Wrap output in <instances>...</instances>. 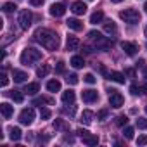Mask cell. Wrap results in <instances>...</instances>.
<instances>
[{
  "label": "cell",
  "mask_w": 147,
  "mask_h": 147,
  "mask_svg": "<svg viewBox=\"0 0 147 147\" xmlns=\"http://www.w3.org/2000/svg\"><path fill=\"white\" fill-rule=\"evenodd\" d=\"M31 21H33V14L28 9L19 12V26H21V30H28L31 26Z\"/></svg>",
  "instance_id": "8992f818"
},
{
  "label": "cell",
  "mask_w": 147,
  "mask_h": 147,
  "mask_svg": "<svg viewBox=\"0 0 147 147\" xmlns=\"http://www.w3.org/2000/svg\"><path fill=\"white\" fill-rule=\"evenodd\" d=\"M64 140H66V142H69V144H73V137H66Z\"/></svg>",
  "instance_id": "f907efd6"
},
{
  "label": "cell",
  "mask_w": 147,
  "mask_h": 147,
  "mask_svg": "<svg viewBox=\"0 0 147 147\" xmlns=\"http://www.w3.org/2000/svg\"><path fill=\"white\" fill-rule=\"evenodd\" d=\"M123 102H125V97L118 92V90H109V104H111V107H121L123 106Z\"/></svg>",
  "instance_id": "52a82bcc"
},
{
  "label": "cell",
  "mask_w": 147,
  "mask_h": 147,
  "mask_svg": "<svg viewBox=\"0 0 147 147\" xmlns=\"http://www.w3.org/2000/svg\"><path fill=\"white\" fill-rule=\"evenodd\" d=\"M75 99H76V95H75V92H73V90L62 92V102L64 104H73V102H75Z\"/></svg>",
  "instance_id": "d6986e66"
},
{
  "label": "cell",
  "mask_w": 147,
  "mask_h": 147,
  "mask_svg": "<svg viewBox=\"0 0 147 147\" xmlns=\"http://www.w3.org/2000/svg\"><path fill=\"white\" fill-rule=\"evenodd\" d=\"M133 128L131 126H125V130H123V135H125V138H128V140H131L133 138Z\"/></svg>",
  "instance_id": "4dcf8cb0"
},
{
  "label": "cell",
  "mask_w": 147,
  "mask_h": 147,
  "mask_svg": "<svg viewBox=\"0 0 147 147\" xmlns=\"http://www.w3.org/2000/svg\"><path fill=\"white\" fill-rule=\"evenodd\" d=\"M144 11H145V12H147V2H145V4H144Z\"/></svg>",
  "instance_id": "db71d44e"
},
{
  "label": "cell",
  "mask_w": 147,
  "mask_h": 147,
  "mask_svg": "<svg viewBox=\"0 0 147 147\" xmlns=\"http://www.w3.org/2000/svg\"><path fill=\"white\" fill-rule=\"evenodd\" d=\"M113 4H119V2H123V0H111Z\"/></svg>",
  "instance_id": "816d5d0a"
},
{
  "label": "cell",
  "mask_w": 147,
  "mask_h": 147,
  "mask_svg": "<svg viewBox=\"0 0 147 147\" xmlns=\"http://www.w3.org/2000/svg\"><path fill=\"white\" fill-rule=\"evenodd\" d=\"M66 47H67V50H76V49L80 47V40H78V36L69 35V36H67V42H66Z\"/></svg>",
  "instance_id": "2e32d148"
},
{
  "label": "cell",
  "mask_w": 147,
  "mask_h": 147,
  "mask_svg": "<svg viewBox=\"0 0 147 147\" xmlns=\"http://www.w3.org/2000/svg\"><path fill=\"white\" fill-rule=\"evenodd\" d=\"M9 137H11V140L18 142V140L21 138V128H19V126H11V128H9Z\"/></svg>",
  "instance_id": "7402d4cb"
},
{
  "label": "cell",
  "mask_w": 147,
  "mask_h": 147,
  "mask_svg": "<svg viewBox=\"0 0 147 147\" xmlns=\"http://www.w3.org/2000/svg\"><path fill=\"white\" fill-rule=\"evenodd\" d=\"M66 82H67V85H76L78 83V75L69 73V75H66Z\"/></svg>",
  "instance_id": "f1b7e54d"
},
{
  "label": "cell",
  "mask_w": 147,
  "mask_h": 147,
  "mask_svg": "<svg viewBox=\"0 0 147 147\" xmlns=\"http://www.w3.org/2000/svg\"><path fill=\"white\" fill-rule=\"evenodd\" d=\"M45 102H50V104H52L54 100H52V99H47V97H36V99L33 100V106H36V104H45Z\"/></svg>",
  "instance_id": "e575fe53"
},
{
  "label": "cell",
  "mask_w": 147,
  "mask_h": 147,
  "mask_svg": "<svg viewBox=\"0 0 147 147\" xmlns=\"http://www.w3.org/2000/svg\"><path fill=\"white\" fill-rule=\"evenodd\" d=\"M145 113H147V106H145Z\"/></svg>",
  "instance_id": "11a10c76"
},
{
  "label": "cell",
  "mask_w": 147,
  "mask_h": 147,
  "mask_svg": "<svg viewBox=\"0 0 147 147\" xmlns=\"http://www.w3.org/2000/svg\"><path fill=\"white\" fill-rule=\"evenodd\" d=\"M140 92H142V94H144V95H147V83H145V85H142V87H140Z\"/></svg>",
  "instance_id": "bcb514c9"
},
{
  "label": "cell",
  "mask_w": 147,
  "mask_h": 147,
  "mask_svg": "<svg viewBox=\"0 0 147 147\" xmlns=\"http://www.w3.org/2000/svg\"><path fill=\"white\" fill-rule=\"evenodd\" d=\"M11 97H12V100L18 102V104H21V102L24 100V95H23L19 90H12V92H11Z\"/></svg>",
  "instance_id": "83f0119b"
},
{
  "label": "cell",
  "mask_w": 147,
  "mask_h": 147,
  "mask_svg": "<svg viewBox=\"0 0 147 147\" xmlns=\"http://www.w3.org/2000/svg\"><path fill=\"white\" fill-rule=\"evenodd\" d=\"M40 59H42V50H38L35 47H28L21 54V64H26V66L28 64H33V62H36Z\"/></svg>",
  "instance_id": "7a4b0ae2"
},
{
  "label": "cell",
  "mask_w": 147,
  "mask_h": 147,
  "mask_svg": "<svg viewBox=\"0 0 147 147\" xmlns=\"http://www.w3.org/2000/svg\"><path fill=\"white\" fill-rule=\"evenodd\" d=\"M82 99H83V102H87V104H94V102H97L99 94H97V90L88 88V90H83V92H82Z\"/></svg>",
  "instance_id": "ba28073f"
},
{
  "label": "cell",
  "mask_w": 147,
  "mask_h": 147,
  "mask_svg": "<svg viewBox=\"0 0 147 147\" xmlns=\"http://www.w3.org/2000/svg\"><path fill=\"white\" fill-rule=\"evenodd\" d=\"M119 18L125 23H128V24H138L140 23V12L135 11V9H125V11H121Z\"/></svg>",
  "instance_id": "277c9868"
},
{
  "label": "cell",
  "mask_w": 147,
  "mask_h": 147,
  "mask_svg": "<svg viewBox=\"0 0 147 147\" xmlns=\"http://www.w3.org/2000/svg\"><path fill=\"white\" fill-rule=\"evenodd\" d=\"M90 2H92V0H90Z\"/></svg>",
  "instance_id": "9f6ffc18"
},
{
  "label": "cell",
  "mask_w": 147,
  "mask_h": 147,
  "mask_svg": "<svg viewBox=\"0 0 147 147\" xmlns=\"http://www.w3.org/2000/svg\"><path fill=\"white\" fill-rule=\"evenodd\" d=\"M71 11L75 12L76 16H83V14L87 12V5H85L83 2H80V0H78V2H73V5H71Z\"/></svg>",
  "instance_id": "4fadbf2b"
},
{
  "label": "cell",
  "mask_w": 147,
  "mask_h": 147,
  "mask_svg": "<svg viewBox=\"0 0 147 147\" xmlns=\"http://www.w3.org/2000/svg\"><path fill=\"white\" fill-rule=\"evenodd\" d=\"M142 75H144V78L147 80V66H144V67H142Z\"/></svg>",
  "instance_id": "c3c4849f"
},
{
  "label": "cell",
  "mask_w": 147,
  "mask_h": 147,
  "mask_svg": "<svg viewBox=\"0 0 147 147\" xmlns=\"http://www.w3.org/2000/svg\"><path fill=\"white\" fill-rule=\"evenodd\" d=\"M104 31H106V33H109V35H114V33L118 31V28H116V23H113V21H107V23H104Z\"/></svg>",
  "instance_id": "4316f807"
},
{
  "label": "cell",
  "mask_w": 147,
  "mask_h": 147,
  "mask_svg": "<svg viewBox=\"0 0 147 147\" xmlns=\"http://www.w3.org/2000/svg\"><path fill=\"white\" fill-rule=\"evenodd\" d=\"M144 66H145V62H144V61H142V59H140V61H138V62H137V67H144Z\"/></svg>",
  "instance_id": "681fc988"
},
{
  "label": "cell",
  "mask_w": 147,
  "mask_h": 147,
  "mask_svg": "<svg viewBox=\"0 0 147 147\" xmlns=\"http://www.w3.org/2000/svg\"><path fill=\"white\" fill-rule=\"evenodd\" d=\"M66 24H67V28L73 30V31H82V30H83V23H82L80 19H76V18H69V19L66 21Z\"/></svg>",
  "instance_id": "8fae6325"
},
{
  "label": "cell",
  "mask_w": 147,
  "mask_h": 147,
  "mask_svg": "<svg viewBox=\"0 0 147 147\" xmlns=\"http://www.w3.org/2000/svg\"><path fill=\"white\" fill-rule=\"evenodd\" d=\"M104 21V12L102 11H95L92 16H90V23L92 24H97V23H102Z\"/></svg>",
  "instance_id": "603a6c76"
},
{
  "label": "cell",
  "mask_w": 147,
  "mask_h": 147,
  "mask_svg": "<svg viewBox=\"0 0 147 147\" xmlns=\"http://www.w3.org/2000/svg\"><path fill=\"white\" fill-rule=\"evenodd\" d=\"M137 126L140 130H147V119L145 118H137Z\"/></svg>",
  "instance_id": "d590c367"
},
{
  "label": "cell",
  "mask_w": 147,
  "mask_h": 147,
  "mask_svg": "<svg viewBox=\"0 0 147 147\" xmlns=\"http://www.w3.org/2000/svg\"><path fill=\"white\" fill-rule=\"evenodd\" d=\"M64 14H66V5L64 4H54V5H50V16L61 18Z\"/></svg>",
  "instance_id": "30bf717a"
},
{
  "label": "cell",
  "mask_w": 147,
  "mask_h": 147,
  "mask_svg": "<svg viewBox=\"0 0 147 147\" xmlns=\"http://www.w3.org/2000/svg\"><path fill=\"white\" fill-rule=\"evenodd\" d=\"M97 118H99L100 121H104V119L107 118V111H106V109H102V111H99V114H97Z\"/></svg>",
  "instance_id": "b9f144b4"
},
{
  "label": "cell",
  "mask_w": 147,
  "mask_h": 147,
  "mask_svg": "<svg viewBox=\"0 0 147 147\" xmlns=\"http://www.w3.org/2000/svg\"><path fill=\"white\" fill-rule=\"evenodd\" d=\"M126 123H128V118H126L125 114H121V116L116 118V125H118V126H126Z\"/></svg>",
  "instance_id": "d6a6232c"
},
{
  "label": "cell",
  "mask_w": 147,
  "mask_h": 147,
  "mask_svg": "<svg viewBox=\"0 0 147 147\" xmlns=\"http://www.w3.org/2000/svg\"><path fill=\"white\" fill-rule=\"evenodd\" d=\"M83 82H87V83H90V85H94L95 82H97V78L92 75V73H87V75L83 76Z\"/></svg>",
  "instance_id": "836d02e7"
},
{
  "label": "cell",
  "mask_w": 147,
  "mask_h": 147,
  "mask_svg": "<svg viewBox=\"0 0 147 147\" xmlns=\"http://www.w3.org/2000/svg\"><path fill=\"white\" fill-rule=\"evenodd\" d=\"M0 111H2V116H4L5 119H9V118L14 114V107H12L11 104H7V102H2V104H0Z\"/></svg>",
  "instance_id": "5bb4252c"
},
{
  "label": "cell",
  "mask_w": 147,
  "mask_h": 147,
  "mask_svg": "<svg viewBox=\"0 0 147 147\" xmlns=\"http://www.w3.org/2000/svg\"><path fill=\"white\" fill-rule=\"evenodd\" d=\"M24 94H28V95H35V94H38L40 92V85L38 83H28L26 87H24V90H23Z\"/></svg>",
  "instance_id": "ffe728a7"
},
{
  "label": "cell",
  "mask_w": 147,
  "mask_h": 147,
  "mask_svg": "<svg viewBox=\"0 0 147 147\" xmlns=\"http://www.w3.org/2000/svg\"><path fill=\"white\" fill-rule=\"evenodd\" d=\"M92 119H94V113H92V111H88V109H87V111H83V113H82V119H80L82 123L90 125V123H92Z\"/></svg>",
  "instance_id": "d4e9b609"
},
{
  "label": "cell",
  "mask_w": 147,
  "mask_h": 147,
  "mask_svg": "<svg viewBox=\"0 0 147 147\" xmlns=\"http://www.w3.org/2000/svg\"><path fill=\"white\" fill-rule=\"evenodd\" d=\"M137 145H147V135H138Z\"/></svg>",
  "instance_id": "f35d334b"
},
{
  "label": "cell",
  "mask_w": 147,
  "mask_h": 147,
  "mask_svg": "<svg viewBox=\"0 0 147 147\" xmlns=\"http://www.w3.org/2000/svg\"><path fill=\"white\" fill-rule=\"evenodd\" d=\"M95 67H99V71H100V73H102V75H107V71H106V67H104V66H102V64H99V66H97V64H95Z\"/></svg>",
  "instance_id": "f6af8a7d"
},
{
  "label": "cell",
  "mask_w": 147,
  "mask_h": 147,
  "mask_svg": "<svg viewBox=\"0 0 147 147\" xmlns=\"http://www.w3.org/2000/svg\"><path fill=\"white\" fill-rule=\"evenodd\" d=\"M107 78H109L111 82H116V83H119V85H123V83H125V80H126L123 73H118V71H111L109 75H107Z\"/></svg>",
  "instance_id": "9a60e30c"
},
{
  "label": "cell",
  "mask_w": 147,
  "mask_h": 147,
  "mask_svg": "<svg viewBox=\"0 0 147 147\" xmlns=\"http://www.w3.org/2000/svg\"><path fill=\"white\" fill-rule=\"evenodd\" d=\"M144 35H145V38H147V26L144 28Z\"/></svg>",
  "instance_id": "f5cc1de1"
},
{
  "label": "cell",
  "mask_w": 147,
  "mask_h": 147,
  "mask_svg": "<svg viewBox=\"0 0 147 147\" xmlns=\"http://www.w3.org/2000/svg\"><path fill=\"white\" fill-rule=\"evenodd\" d=\"M40 116H42V119H50L52 113H50V109H47V107H42V109H40Z\"/></svg>",
  "instance_id": "1f68e13d"
},
{
  "label": "cell",
  "mask_w": 147,
  "mask_h": 147,
  "mask_svg": "<svg viewBox=\"0 0 147 147\" xmlns=\"http://www.w3.org/2000/svg\"><path fill=\"white\" fill-rule=\"evenodd\" d=\"M69 64L75 67V69H80V67H83V66H85V59H83L82 55H73Z\"/></svg>",
  "instance_id": "ac0fdd59"
},
{
  "label": "cell",
  "mask_w": 147,
  "mask_h": 147,
  "mask_svg": "<svg viewBox=\"0 0 147 147\" xmlns=\"http://www.w3.org/2000/svg\"><path fill=\"white\" fill-rule=\"evenodd\" d=\"M49 73H50V66H49V64H43L42 67L36 69V76H38V78H45Z\"/></svg>",
  "instance_id": "484cf974"
},
{
  "label": "cell",
  "mask_w": 147,
  "mask_h": 147,
  "mask_svg": "<svg viewBox=\"0 0 147 147\" xmlns=\"http://www.w3.org/2000/svg\"><path fill=\"white\" fill-rule=\"evenodd\" d=\"M12 78L16 83H24L28 80V73H24L21 69H12Z\"/></svg>",
  "instance_id": "7c38bea8"
},
{
  "label": "cell",
  "mask_w": 147,
  "mask_h": 147,
  "mask_svg": "<svg viewBox=\"0 0 147 147\" xmlns=\"http://www.w3.org/2000/svg\"><path fill=\"white\" fill-rule=\"evenodd\" d=\"M130 92H131V95H138V94H140V87L131 85V87H130Z\"/></svg>",
  "instance_id": "60d3db41"
},
{
  "label": "cell",
  "mask_w": 147,
  "mask_h": 147,
  "mask_svg": "<svg viewBox=\"0 0 147 147\" xmlns=\"http://www.w3.org/2000/svg\"><path fill=\"white\" fill-rule=\"evenodd\" d=\"M35 40L38 43H42L45 49L49 50H57L59 45H61V40H59V35L49 28H38L35 31Z\"/></svg>",
  "instance_id": "6da1fadb"
},
{
  "label": "cell",
  "mask_w": 147,
  "mask_h": 147,
  "mask_svg": "<svg viewBox=\"0 0 147 147\" xmlns=\"http://www.w3.org/2000/svg\"><path fill=\"white\" fill-rule=\"evenodd\" d=\"M88 38H90V40L95 43V47L100 49V50H107V49L111 47V42L106 40V38L102 36V33H99V31H88Z\"/></svg>",
  "instance_id": "3957f363"
},
{
  "label": "cell",
  "mask_w": 147,
  "mask_h": 147,
  "mask_svg": "<svg viewBox=\"0 0 147 147\" xmlns=\"http://www.w3.org/2000/svg\"><path fill=\"white\" fill-rule=\"evenodd\" d=\"M76 133H78L80 137H85V135H87V133H90V131H88V130H83V128H78V130H76Z\"/></svg>",
  "instance_id": "ee69618b"
},
{
  "label": "cell",
  "mask_w": 147,
  "mask_h": 147,
  "mask_svg": "<svg viewBox=\"0 0 147 147\" xmlns=\"http://www.w3.org/2000/svg\"><path fill=\"white\" fill-rule=\"evenodd\" d=\"M16 9H18V5H16L14 2H7V4L2 5V11H4V12H14Z\"/></svg>",
  "instance_id": "f546056e"
},
{
  "label": "cell",
  "mask_w": 147,
  "mask_h": 147,
  "mask_svg": "<svg viewBox=\"0 0 147 147\" xmlns=\"http://www.w3.org/2000/svg\"><path fill=\"white\" fill-rule=\"evenodd\" d=\"M83 138V144L85 145H88V147H92V145H97L99 144V137L97 135H92V133H87L85 137H82Z\"/></svg>",
  "instance_id": "e0dca14e"
},
{
  "label": "cell",
  "mask_w": 147,
  "mask_h": 147,
  "mask_svg": "<svg viewBox=\"0 0 147 147\" xmlns=\"http://www.w3.org/2000/svg\"><path fill=\"white\" fill-rule=\"evenodd\" d=\"M19 121H21V125H31L33 121H35V109L33 107H26V109H23L21 111V114H19Z\"/></svg>",
  "instance_id": "5b68a950"
},
{
  "label": "cell",
  "mask_w": 147,
  "mask_h": 147,
  "mask_svg": "<svg viewBox=\"0 0 147 147\" xmlns=\"http://www.w3.org/2000/svg\"><path fill=\"white\" fill-rule=\"evenodd\" d=\"M54 128L59 130V131H67V130H69V125H67L64 119H55V121H54Z\"/></svg>",
  "instance_id": "cb8c5ba5"
},
{
  "label": "cell",
  "mask_w": 147,
  "mask_h": 147,
  "mask_svg": "<svg viewBox=\"0 0 147 147\" xmlns=\"http://www.w3.org/2000/svg\"><path fill=\"white\" fill-rule=\"evenodd\" d=\"M47 90L52 92V94L61 92V82H59V80H50V82L47 83Z\"/></svg>",
  "instance_id": "44dd1931"
},
{
  "label": "cell",
  "mask_w": 147,
  "mask_h": 147,
  "mask_svg": "<svg viewBox=\"0 0 147 147\" xmlns=\"http://www.w3.org/2000/svg\"><path fill=\"white\" fill-rule=\"evenodd\" d=\"M0 78H2V80H0V85H2V87H7V85H9V78H7L5 73H2V75H0Z\"/></svg>",
  "instance_id": "ab89813d"
},
{
  "label": "cell",
  "mask_w": 147,
  "mask_h": 147,
  "mask_svg": "<svg viewBox=\"0 0 147 147\" xmlns=\"http://www.w3.org/2000/svg\"><path fill=\"white\" fill-rule=\"evenodd\" d=\"M121 49H123L125 54L130 55V57L137 55V52H138V47H137V43H133V42H123V43H121Z\"/></svg>",
  "instance_id": "9c48e42d"
},
{
  "label": "cell",
  "mask_w": 147,
  "mask_h": 147,
  "mask_svg": "<svg viewBox=\"0 0 147 147\" xmlns=\"http://www.w3.org/2000/svg\"><path fill=\"white\" fill-rule=\"evenodd\" d=\"M62 113H64V114H69V116H75L76 109H75V106H71V107H62Z\"/></svg>",
  "instance_id": "8d00e7d4"
},
{
  "label": "cell",
  "mask_w": 147,
  "mask_h": 147,
  "mask_svg": "<svg viewBox=\"0 0 147 147\" xmlns=\"http://www.w3.org/2000/svg\"><path fill=\"white\" fill-rule=\"evenodd\" d=\"M30 4L35 7H40V5H43V0H30Z\"/></svg>",
  "instance_id": "7bdbcfd3"
},
{
  "label": "cell",
  "mask_w": 147,
  "mask_h": 147,
  "mask_svg": "<svg viewBox=\"0 0 147 147\" xmlns=\"http://www.w3.org/2000/svg\"><path fill=\"white\" fill-rule=\"evenodd\" d=\"M145 47H147V45H145Z\"/></svg>",
  "instance_id": "6f0895ef"
},
{
  "label": "cell",
  "mask_w": 147,
  "mask_h": 147,
  "mask_svg": "<svg viewBox=\"0 0 147 147\" xmlns=\"http://www.w3.org/2000/svg\"><path fill=\"white\" fill-rule=\"evenodd\" d=\"M55 73H59V75H62V73H64V61H59L55 64Z\"/></svg>",
  "instance_id": "74e56055"
},
{
  "label": "cell",
  "mask_w": 147,
  "mask_h": 147,
  "mask_svg": "<svg viewBox=\"0 0 147 147\" xmlns=\"http://www.w3.org/2000/svg\"><path fill=\"white\" fill-rule=\"evenodd\" d=\"M125 73H126V75H128V76H131V78L135 76V71H133V69H126Z\"/></svg>",
  "instance_id": "7dc6e473"
}]
</instances>
